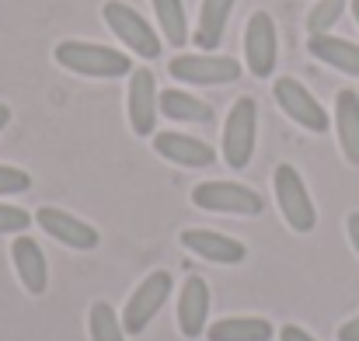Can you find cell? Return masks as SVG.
Wrapping results in <instances>:
<instances>
[{
    "mask_svg": "<svg viewBox=\"0 0 359 341\" xmlns=\"http://www.w3.org/2000/svg\"><path fill=\"white\" fill-rule=\"evenodd\" d=\"M11 122V109L7 105H0V132H4V125Z\"/></svg>",
    "mask_w": 359,
    "mask_h": 341,
    "instance_id": "f1b7e54d",
    "label": "cell"
},
{
    "mask_svg": "<svg viewBox=\"0 0 359 341\" xmlns=\"http://www.w3.org/2000/svg\"><path fill=\"white\" fill-rule=\"evenodd\" d=\"M88 328H91V341H126L122 317H116V310L109 303H95L91 307Z\"/></svg>",
    "mask_w": 359,
    "mask_h": 341,
    "instance_id": "7402d4cb",
    "label": "cell"
},
{
    "mask_svg": "<svg viewBox=\"0 0 359 341\" xmlns=\"http://www.w3.org/2000/svg\"><path fill=\"white\" fill-rule=\"evenodd\" d=\"M35 223L42 227V233H49L53 240H60L63 247H74V251H95L102 244V233L91 223H84L74 213L56 209V206H42L35 213Z\"/></svg>",
    "mask_w": 359,
    "mask_h": 341,
    "instance_id": "30bf717a",
    "label": "cell"
},
{
    "mask_svg": "<svg viewBox=\"0 0 359 341\" xmlns=\"http://www.w3.org/2000/svg\"><path fill=\"white\" fill-rule=\"evenodd\" d=\"M32 188V174L11 164H0V195H21Z\"/></svg>",
    "mask_w": 359,
    "mask_h": 341,
    "instance_id": "cb8c5ba5",
    "label": "cell"
},
{
    "mask_svg": "<svg viewBox=\"0 0 359 341\" xmlns=\"http://www.w3.org/2000/svg\"><path fill=\"white\" fill-rule=\"evenodd\" d=\"M244 63L255 77H272L279 63V35L269 11H251L244 25Z\"/></svg>",
    "mask_w": 359,
    "mask_h": 341,
    "instance_id": "52a82bcc",
    "label": "cell"
},
{
    "mask_svg": "<svg viewBox=\"0 0 359 341\" xmlns=\"http://www.w3.org/2000/svg\"><path fill=\"white\" fill-rule=\"evenodd\" d=\"M255 136H258V105L255 98H238L224 125V160L231 171H244L251 164Z\"/></svg>",
    "mask_w": 359,
    "mask_h": 341,
    "instance_id": "277c9868",
    "label": "cell"
},
{
    "mask_svg": "<svg viewBox=\"0 0 359 341\" xmlns=\"http://www.w3.org/2000/svg\"><path fill=\"white\" fill-rule=\"evenodd\" d=\"M182 247L213 265H241L248 258V247L241 240L217 230H182Z\"/></svg>",
    "mask_w": 359,
    "mask_h": 341,
    "instance_id": "7c38bea8",
    "label": "cell"
},
{
    "mask_svg": "<svg viewBox=\"0 0 359 341\" xmlns=\"http://www.w3.org/2000/svg\"><path fill=\"white\" fill-rule=\"evenodd\" d=\"M192 202L206 213H231V216H258L265 209L262 195L238 181H203L192 188Z\"/></svg>",
    "mask_w": 359,
    "mask_h": 341,
    "instance_id": "5b68a950",
    "label": "cell"
},
{
    "mask_svg": "<svg viewBox=\"0 0 359 341\" xmlns=\"http://www.w3.org/2000/svg\"><path fill=\"white\" fill-rule=\"evenodd\" d=\"M272 185H276V206H279L286 227L293 233H311L318 227V209H314L311 192L293 164H279L272 174Z\"/></svg>",
    "mask_w": 359,
    "mask_h": 341,
    "instance_id": "7a4b0ae2",
    "label": "cell"
},
{
    "mask_svg": "<svg viewBox=\"0 0 359 341\" xmlns=\"http://www.w3.org/2000/svg\"><path fill=\"white\" fill-rule=\"evenodd\" d=\"M349 0H318L307 14V35H328L335 28V21L342 18Z\"/></svg>",
    "mask_w": 359,
    "mask_h": 341,
    "instance_id": "603a6c76",
    "label": "cell"
},
{
    "mask_svg": "<svg viewBox=\"0 0 359 341\" xmlns=\"http://www.w3.org/2000/svg\"><path fill=\"white\" fill-rule=\"evenodd\" d=\"M279 341H318L311 331H304V328H297V324H286L283 331H279Z\"/></svg>",
    "mask_w": 359,
    "mask_h": 341,
    "instance_id": "484cf974",
    "label": "cell"
},
{
    "mask_svg": "<svg viewBox=\"0 0 359 341\" xmlns=\"http://www.w3.org/2000/svg\"><path fill=\"white\" fill-rule=\"evenodd\" d=\"M272 95H276V105L290 115L297 125H304L307 132H328L332 118L325 112V105H321L297 77H276Z\"/></svg>",
    "mask_w": 359,
    "mask_h": 341,
    "instance_id": "9c48e42d",
    "label": "cell"
},
{
    "mask_svg": "<svg viewBox=\"0 0 359 341\" xmlns=\"http://www.w3.org/2000/svg\"><path fill=\"white\" fill-rule=\"evenodd\" d=\"M353 18H356V25H359V0H353Z\"/></svg>",
    "mask_w": 359,
    "mask_h": 341,
    "instance_id": "f546056e",
    "label": "cell"
},
{
    "mask_svg": "<svg viewBox=\"0 0 359 341\" xmlns=\"http://www.w3.org/2000/svg\"><path fill=\"white\" fill-rule=\"evenodd\" d=\"M157 105H161V112L168 115L171 122H213V109L206 102H199L196 95L175 91V88H168L157 98Z\"/></svg>",
    "mask_w": 359,
    "mask_h": 341,
    "instance_id": "ffe728a7",
    "label": "cell"
},
{
    "mask_svg": "<svg viewBox=\"0 0 359 341\" xmlns=\"http://www.w3.org/2000/svg\"><path fill=\"white\" fill-rule=\"evenodd\" d=\"M339 341H359V317L346 321V324L339 328Z\"/></svg>",
    "mask_w": 359,
    "mask_h": 341,
    "instance_id": "4316f807",
    "label": "cell"
},
{
    "mask_svg": "<svg viewBox=\"0 0 359 341\" xmlns=\"http://www.w3.org/2000/svg\"><path fill=\"white\" fill-rule=\"evenodd\" d=\"M53 60L77 74V77H95V81H116L133 74V60L122 53V49H109V46H98V42H77V39H67L53 49Z\"/></svg>",
    "mask_w": 359,
    "mask_h": 341,
    "instance_id": "6da1fadb",
    "label": "cell"
},
{
    "mask_svg": "<svg viewBox=\"0 0 359 341\" xmlns=\"http://www.w3.org/2000/svg\"><path fill=\"white\" fill-rule=\"evenodd\" d=\"M168 74L182 84H199V88H217V84H234L241 77V63L231 56L217 53H196V56H175L168 63Z\"/></svg>",
    "mask_w": 359,
    "mask_h": 341,
    "instance_id": "ba28073f",
    "label": "cell"
},
{
    "mask_svg": "<svg viewBox=\"0 0 359 341\" xmlns=\"http://www.w3.org/2000/svg\"><path fill=\"white\" fill-rule=\"evenodd\" d=\"M210 317V286L199 275H189L178 293V328L185 338H199Z\"/></svg>",
    "mask_w": 359,
    "mask_h": 341,
    "instance_id": "5bb4252c",
    "label": "cell"
},
{
    "mask_svg": "<svg viewBox=\"0 0 359 341\" xmlns=\"http://www.w3.org/2000/svg\"><path fill=\"white\" fill-rule=\"evenodd\" d=\"M168 300H171V272L157 268V272H150V275L133 289V296H129V303H126V310H122V328H126V335H143L147 324L157 317V310H161Z\"/></svg>",
    "mask_w": 359,
    "mask_h": 341,
    "instance_id": "8992f818",
    "label": "cell"
},
{
    "mask_svg": "<svg viewBox=\"0 0 359 341\" xmlns=\"http://www.w3.org/2000/svg\"><path fill=\"white\" fill-rule=\"evenodd\" d=\"M234 0H203L199 4V25H196V46L199 49H217L227 35Z\"/></svg>",
    "mask_w": 359,
    "mask_h": 341,
    "instance_id": "ac0fdd59",
    "label": "cell"
},
{
    "mask_svg": "<svg viewBox=\"0 0 359 341\" xmlns=\"http://www.w3.org/2000/svg\"><path fill=\"white\" fill-rule=\"evenodd\" d=\"M154 150L178 167H210L217 160V150L210 143L185 132H154Z\"/></svg>",
    "mask_w": 359,
    "mask_h": 341,
    "instance_id": "4fadbf2b",
    "label": "cell"
},
{
    "mask_svg": "<svg viewBox=\"0 0 359 341\" xmlns=\"http://www.w3.org/2000/svg\"><path fill=\"white\" fill-rule=\"evenodd\" d=\"M210 341H269L272 324L265 317H220L206 328Z\"/></svg>",
    "mask_w": 359,
    "mask_h": 341,
    "instance_id": "d6986e66",
    "label": "cell"
},
{
    "mask_svg": "<svg viewBox=\"0 0 359 341\" xmlns=\"http://www.w3.org/2000/svg\"><path fill=\"white\" fill-rule=\"evenodd\" d=\"M28 227H32V213H25L21 206L0 202V233H25Z\"/></svg>",
    "mask_w": 359,
    "mask_h": 341,
    "instance_id": "d4e9b609",
    "label": "cell"
},
{
    "mask_svg": "<svg viewBox=\"0 0 359 341\" xmlns=\"http://www.w3.org/2000/svg\"><path fill=\"white\" fill-rule=\"evenodd\" d=\"M11 258H14V268H18L21 286H25L32 296H42L46 286H49V265H46L42 247H39L32 237L18 233L14 244H11Z\"/></svg>",
    "mask_w": 359,
    "mask_h": 341,
    "instance_id": "9a60e30c",
    "label": "cell"
},
{
    "mask_svg": "<svg viewBox=\"0 0 359 341\" xmlns=\"http://www.w3.org/2000/svg\"><path fill=\"white\" fill-rule=\"evenodd\" d=\"M346 230H349V240H353V247H356V254H359V213H349Z\"/></svg>",
    "mask_w": 359,
    "mask_h": 341,
    "instance_id": "83f0119b",
    "label": "cell"
},
{
    "mask_svg": "<svg viewBox=\"0 0 359 341\" xmlns=\"http://www.w3.org/2000/svg\"><path fill=\"white\" fill-rule=\"evenodd\" d=\"M307 53L314 60H321L325 67L339 70V74H349V77H359V46L349 42V39H339V35H311L307 39Z\"/></svg>",
    "mask_w": 359,
    "mask_h": 341,
    "instance_id": "2e32d148",
    "label": "cell"
},
{
    "mask_svg": "<svg viewBox=\"0 0 359 341\" xmlns=\"http://www.w3.org/2000/svg\"><path fill=\"white\" fill-rule=\"evenodd\" d=\"M154 4V14H157V25L164 32V39L178 49L189 42V18H185V4L182 0H150Z\"/></svg>",
    "mask_w": 359,
    "mask_h": 341,
    "instance_id": "44dd1931",
    "label": "cell"
},
{
    "mask_svg": "<svg viewBox=\"0 0 359 341\" xmlns=\"http://www.w3.org/2000/svg\"><path fill=\"white\" fill-rule=\"evenodd\" d=\"M102 18L109 25V32L119 39L126 49H133L143 60H157L161 56V35L150 28V21H143V14L122 0H109L102 7Z\"/></svg>",
    "mask_w": 359,
    "mask_h": 341,
    "instance_id": "3957f363",
    "label": "cell"
},
{
    "mask_svg": "<svg viewBox=\"0 0 359 341\" xmlns=\"http://www.w3.org/2000/svg\"><path fill=\"white\" fill-rule=\"evenodd\" d=\"M157 84H154V74L150 70H133L129 74V125L136 136H154L157 129Z\"/></svg>",
    "mask_w": 359,
    "mask_h": 341,
    "instance_id": "8fae6325",
    "label": "cell"
},
{
    "mask_svg": "<svg viewBox=\"0 0 359 341\" xmlns=\"http://www.w3.org/2000/svg\"><path fill=\"white\" fill-rule=\"evenodd\" d=\"M335 132L346 160L359 167V95L353 88L335 95Z\"/></svg>",
    "mask_w": 359,
    "mask_h": 341,
    "instance_id": "e0dca14e",
    "label": "cell"
}]
</instances>
